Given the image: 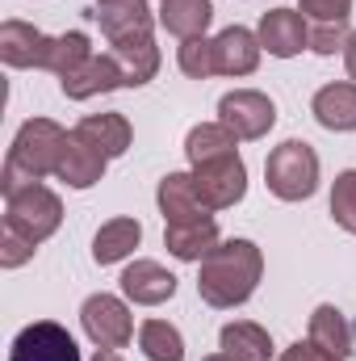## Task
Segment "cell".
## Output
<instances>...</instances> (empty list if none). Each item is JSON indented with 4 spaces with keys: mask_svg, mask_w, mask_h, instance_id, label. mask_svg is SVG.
<instances>
[{
    "mask_svg": "<svg viewBox=\"0 0 356 361\" xmlns=\"http://www.w3.org/2000/svg\"><path fill=\"white\" fill-rule=\"evenodd\" d=\"M265 277V252L252 244V240H222L197 273V294L205 307H218V311H231V307H243L256 286Z\"/></svg>",
    "mask_w": 356,
    "mask_h": 361,
    "instance_id": "6da1fadb",
    "label": "cell"
},
{
    "mask_svg": "<svg viewBox=\"0 0 356 361\" xmlns=\"http://www.w3.org/2000/svg\"><path fill=\"white\" fill-rule=\"evenodd\" d=\"M63 143H68V130L51 118H30L13 147H8V160H4V173H0V193H17L25 185H38L42 177H55L59 169V156H63Z\"/></svg>",
    "mask_w": 356,
    "mask_h": 361,
    "instance_id": "7a4b0ae2",
    "label": "cell"
},
{
    "mask_svg": "<svg viewBox=\"0 0 356 361\" xmlns=\"http://www.w3.org/2000/svg\"><path fill=\"white\" fill-rule=\"evenodd\" d=\"M268 193L281 202H306L319 189V152L306 139H285L265 160Z\"/></svg>",
    "mask_w": 356,
    "mask_h": 361,
    "instance_id": "3957f363",
    "label": "cell"
},
{
    "mask_svg": "<svg viewBox=\"0 0 356 361\" xmlns=\"http://www.w3.org/2000/svg\"><path fill=\"white\" fill-rule=\"evenodd\" d=\"M59 223H63V202L42 180L38 185H25V189H17V193L4 197V227L17 231V235H25L30 244L51 240L59 231Z\"/></svg>",
    "mask_w": 356,
    "mask_h": 361,
    "instance_id": "277c9868",
    "label": "cell"
},
{
    "mask_svg": "<svg viewBox=\"0 0 356 361\" xmlns=\"http://www.w3.org/2000/svg\"><path fill=\"white\" fill-rule=\"evenodd\" d=\"M80 324H84V336H89L96 349H126L130 336H134V315L122 298L113 294H89L84 307H80Z\"/></svg>",
    "mask_w": 356,
    "mask_h": 361,
    "instance_id": "5b68a950",
    "label": "cell"
},
{
    "mask_svg": "<svg viewBox=\"0 0 356 361\" xmlns=\"http://www.w3.org/2000/svg\"><path fill=\"white\" fill-rule=\"evenodd\" d=\"M193 185H197V197L205 210H231L248 193V164L239 160V152L222 156V160L193 164Z\"/></svg>",
    "mask_w": 356,
    "mask_h": 361,
    "instance_id": "8992f818",
    "label": "cell"
},
{
    "mask_svg": "<svg viewBox=\"0 0 356 361\" xmlns=\"http://www.w3.org/2000/svg\"><path fill=\"white\" fill-rule=\"evenodd\" d=\"M218 122L231 126L239 143H252V139H265L276 126V105L260 89H235L218 101Z\"/></svg>",
    "mask_w": 356,
    "mask_h": 361,
    "instance_id": "52a82bcc",
    "label": "cell"
},
{
    "mask_svg": "<svg viewBox=\"0 0 356 361\" xmlns=\"http://www.w3.org/2000/svg\"><path fill=\"white\" fill-rule=\"evenodd\" d=\"M8 361H80V345L63 324L38 319V324L17 332V341L8 349Z\"/></svg>",
    "mask_w": 356,
    "mask_h": 361,
    "instance_id": "ba28073f",
    "label": "cell"
},
{
    "mask_svg": "<svg viewBox=\"0 0 356 361\" xmlns=\"http://www.w3.org/2000/svg\"><path fill=\"white\" fill-rule=\"evenodd\" d=\"M92 17L105 34V42H130V38H151V4L147 0H96L92 4Z\"/></svg>",
    "mask_w": 356,
    "mask_h": 361,
    "instance_id": "9c48e42d",
    "label": "cell"
},
{
    "mask_svg": "<svg viewBox=\"0 0 356 361\" xmlns=\"http://www.w3.org/2000/svg\"><path fill=\"white\" fill-rule=\"evenodd\" d=\"M256 38H260V47L272 59H293V55H302L310 47V21L298 8H268L260 17Z\"/></svg>",
    "mask_w": 356,
    "mask_h": 361,
    "instance_id": "30bf717a",
    "label": "cell"
},
{
    "mask_svg": "<svg viewBox=\"0 0 356 361\" xmlns=\"http://www.w3.org/2000/svg\"><path fill=\"white\" fill-rule=\"evenodd\" d=\"M46 55H51V38L42 30H34L30 21H4L0 25V59L8 68H42L46 72Z\"/></svg>",
    "mask_w": 356,
    "mask_h": 361,
    "instance_id": "8fae6325",
    "label": "cell"
},
{
    "mask_svg": "<svg viewBox=\"0 0 356 361\" xmlns=\"http://www.w3.org/2000/svg\"><path fill=\"white\" fill-rule=\"evenodd\" d=\"M122 294L139 307H160L177 294V273H168L160 261H134L122 273Z\"/></svg>",
    "mask_w": 356,
    "mask_h": 361,
    "instance_id": "7c38bea8",
    "label": "cell"
},
{
    "mask_svg": "<svg viewBox=\"0 0 356 361\" xmlns=\"http://www.w3.org/2000/svg\"><path fill=\"white\" fill-rule=\"evenodd\" d=\"M260 38L248 25H227L214 38V55H218V76H252L260 68Z\"/></svg>",
    "mask_w": 356,
    "mask_h": 361,
    "instance_id": "4fadbf2b",
    "label": "cell"
},
{
    "mask_svg": "<svg viewBox=\"0 0 356 361\" xmlns=\"http://www.w3.org/2000/svg\"><path fill=\"white\" fill-rule=\"evenodd\" d=\"M59 89L68 101H89V97H101V92H113V89H126V80H122V68H117V59L105 51V55H92L84 68H76L72 76H63L59 80Z\"/></svg>",
    "mask_w": 356,
    "mask_h": 361,
    "instance_id": "5bb4252c",
    "label": "cell"
},
{
    "mask_svg": "<svg viewBox=\"0 0 356 361\" xmlns=\"http://www.w3.org/2000/svg\"><path fill=\"white\" fill-rule=\"evenodd\" d=\"M105 164H109V156H101L76 130H68V143H63L55 177L63 180V185H72V189H89V185H96V180L105 177Z\"/></svg>",
    "mask_w": 356,
    "mask_h": 361,
    "instance_id": "9a60e30c",
    "label": "cell"
},
{
    "mask_svg": "<svg viewBox=\"0 0 356 361\" xmlns=\"http://www.w3.org/2000/svg\"><path fill=\"white\" fill-rule=\"evenodd\" d=\"M218 244H222V235H218L214 219H193V223H168L164 227V248L177 261H197L201 265Z\"/></svg>",
    "mask_w": 356,
    "mask_h": 361,
    "instance_id": "2e32d148",
    "label": "cell"
},
{
    "mask_svg": "<svg viewBox=\"0 0 356 361\" xmlns=\"http://www.w3.org/2000/svg\"><path fill=\"white\" fill-rule=\"evenodd\" d=\"M155 202L164 210V227L168 223H193V219H210V210L201 206L197 197V185H193V173H168L155 189Z\"/></svg>",
    "mask_w": 356,
    "mask_h": 361,
    "instance_id": "e0dca14e",
    "label": "cell"
},
{
    "mask_svg": "<svg viewBox=\"0 0 356 361\" xmlns=\"http://www.w3.org/2000/svg\"><path fill=\"white\" fill-rule=\"evenodd\" d=\"M76 135L92 143L101 156H126L130 152V143H134V130H130V122L122 118V114H89V118H80L76 122Z\"/></svg>",
    "mask_w": 356,
    "mask_h": 361,
    "instance_id": "ac0fdd59",
    "label": "cell"
},
{
    "mask_svg": "<svg viewBox=\"0 0 356 361\" xmlns=\"http://www.w3.org/2000/svg\"><path fill=\"white\" fill-rule=\"evenodd\" d=\"M109 55L117 59L126 89H143V85H147V80H155V72H160V47H155V38L113 42V47H109Z\"/></svg>",
    "mask_w": 356,
    "mask_h": 361,
    "instance_id": "d6986e66",
    "label": "cell"
},
{
    "mask_svg": "<svg viewBox=\"0 0 356 361\" xmlns=\"http://www.w3.org/2000/svg\"><path fill=\"white\" fill-rule=\"evenodd\" d=\"M310 114L323 130H356V85H323L310 101Z\"/></svg>",
    "mask_w": 356,
    "mask_h": 361,
    "instance_id": "ffe728a7",
    "label": "cell"
},
{
    "mask_svg": "<svg viewBox=\"0 0 356 361\" xmlns=\"http://www.w3.org/2000/svg\"><path fill=\"white\" fill-rule=\"evenodd\" d=\"M210 21H214V4L210 0H160V25L180 42L205 38Z\"/></svg>",
    "mask_w": 356,
    "mask_h": 361,
    "instance_id": "44dd1931",
    "label": "cell"
},
{
    "mask_svg": "<svg viewBox=\"0 0 356 361\" xmlns=\"http://www.w3.org/2000/svg\"><path fill=\"white\" fill-rule=\"evenodd\" d=\"M139 240H143L139 219H109L92 235V261L96 265H117V261H126L139 248Z\"/></svg>",
    "mask_w": 356,
    "mask_h": 361,
    "instance_id": "7402d4cb",
    "label": "cell"
},
{
    "mask_svg": "<svg viewBox=\"0 0 356 361\" xmlns=\"http://www.w3.org/2000/svg\"><path fill=\"white\" fill-rule=\"evenodd\" d=\"M218 345H222L227 357H235V361H268L272 357V336H268L260 324H252V319L227 324L222 336H218Z\"/></svg>",
    "mask_w": 356,
    "mask_h": 361,
    "instance_id": "603a6c76",
    "label": "cell"
},
{
    "mask_svg": "<svg viewBox=\"0 0 356 361\" xmlns=\"http://www.w3.org/2000/svg\"><path fill=\"white\" fill-rule=\"evenodd\" d=\"M310 341L314 345H323L327 353H336V357H352V341L356 332L348 328V319H344V311L340 307H331V302H323V307H314V315H310Z\"/></svg>",
    "mask_w": 356,
    "mask_h": 361,
    "instance_id": "cb8c5ba5",
    "label": "cell"
},
{
    "mask_svg": "<svg viewBox=\"0 0 356 361\" xmlns=\"http://www.w3.org/2000/svg\"><path fill=\"white\" fill-rule=\"evenodd\" d=\"M235 152H239V139H235V130L222 126V122H201V126H193L189 139H184V156H189V164L222 160V156H235Z\"/></svg>",
    "mask_w": 356,
    "mask_h": 361,
    "instance_id": "d4e9b609",
    "label": "cell"
},
{
    "mask_svg": "<svg viewBox=\"0 0 356 361\" xmlns=\"http://www.w3.org/2000/svg\"><path fill=\"white\" fill-rule=\"evenodd\" d=\"M92 59V42L84 30H68L59 38H51V55H46V72H55L59 80L72 76L76 68H84Z\"/></svg>",
    "mask_w": 356,
    "mask_h": 361,
    "instance_id": "484cf974",
    "label": "cell"
},
{
    "mask_svg": "<svg viewBox=\"0 0 356 361\" xmlns=\"http://www.w3.org/2000/svg\"><path fill=\"white\" fill-rule=\"evenodd\" d=\"M139 349L147 353V361H184V336L168 319H147L139 328Z\"/></svg>",
    "mask_w": 356,
    "mask_h": 361,
    "instance_id": "4316f807",
    "label": "cell"
},
{
    "mask_svg": "<svg viewBox=\"0 0 356 361\" xmlns=\"http://www.w3.org/2000/svg\"><path fill=\"white\" fill-rule=\"evenodd\" d=\"M177 63H180V72H184L189 80H210V76H218L214 38H189V42H180Z\"/></svg>",
    "mask_w": 356,
    "mask_h": 361,
    "instance_id": "83f0119b",
    "label": "cell"
},
{
    "mask_svg": "<svg viewBox=\"0 0 356 361\" xmlns=\"http://www.w3.org/2000/svg\"><path fill=\"white\" fill-rule=\"evenodd\" d=\"M331 219H336L348 235H356V169L340 173L336 185H331Z\"/></svg>",
    "mask_w": 356,
    "mask_h": 361,
    "instance_id": "f1b7e54d",
    "label": "cell"
},
{
    "mask_svg": "<svg viewBox=\"0 0 356 361\" xmlns=\"http://www.w3.org/2000/svg\"><path fill=\"white\" fill-rule=\"evenodd\" d=\"M348 21H323V25H310V51L314 55H336L348 47Z\"/></svg>",
    "mask_w": 356,
    "mask_h": 361,
    "instance_id": "f546056e",
    "label": "cell"
},
{
    "mask_svg": "<svg viewBox=\"0 0 356 361\" xmlns=\"http://www.w3.org/2000/svg\"><path fill=\"white\" fill-rule=\"evenodd\" d=\"M298 13H302L310 25H323V21H348L352 0H298Z\"/></svg>",
    "mask_w": 356,
    "mask_h": 361,
    "instance_id": "4dcf8cb0",
    "label": "cell"
},
{
    "mask_svg": "<svg viewBox=\"0 0 356 361\" xmlns=\"http://www.w3.org/2000/svg\"><path fill=\"white\" fill-rule=\"evenodd\" d=\"M34 248H38V244H30L25 235H17V231H8V227L0 231V265H4V269H21L25 261H34Z\"/></svg>",
    "mask_w": 356,
    "mask_h": 361,
    "instance_id": "1f68e13d",
    "label": "cell"
},
{
    "mask_svg": "<svg viewBox=\"0 0 356 361\" xmlns=\"http://www.w3.org/2000/svg\"><path fill=\"white\" fill-rule=\"evenodd\" d=\"M281 361H344V357L327 353V349H323V345H314V341H293V345L281 353Z\"/></svg>",
    "mask_w": 356,
    "mask_h": 361,
    "instance_id": "d6a6232c",
    "label": "cell"
},
{
    "mask_svg": "<svg viewBox=\"0 0 356 361\" xmlns=\"http://www.w3.org/2000/svg\"><path fill=\"white\" fill-rule=\"evenodd\" d=\"M344 68H348V76L356 80V30L348 34V47H344Z\"/></svg>",
    "mask_w": 356,
    "mask_h": 361,
    "instance_id": "836d02e7",
    "label": "cell"
},
{
    "mask_svg": "<svg viewBox=\"0 0 356 361\" xmlns=\"http://www.w3.org/2000/svg\"><path fill=\"white\" fill-rule=\"evenodd\" d=\"M92 361H122V357H117L113 349H101V353H96V357H92Z\"/></svg>",
    "mask_w": 356,
    "mask_h": 361,
    "instance_id": "e575fe53",
    "label": "cell"
},
{
    "mask_svg": "<svg viewBox=\"0 0 356 361\" xmlns=\"http://www.w3.org/2000/svg\"><path fill=\"white\" fill-rule=\"evenodd\" d=\"M201 361H235V357H227V353H210V357H201Z\"/></svg>",
    "mask_w": 356,
    "mask_h": 361,
    "instance_id": "d590c367",
    "label": "cell"
}]
</instances>
